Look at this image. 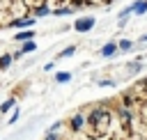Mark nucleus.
Returning a JSON list of instances; mask_svg holds the SVG:
<instances>
[{
  "label": "nucleus",
  "mask_w": 147,
  "mask_h": 140,
  "mask_svg": "<svg viewBox=\"0 0 147 140\" xmlns=\"http://www.w3.org/2000/svg\"><path fill=\"white\" fill-rule=\"evenodd\" d=\"M85 129H87V115H85V110H78L76 115L69 117V122H67V131H69V133L80 135Z\"/></svg>",
  "instance_id": "f257e3e1"
},
{
  "label": "nucleus",
  "mask_w": 147,
  "mask_h": 140,
  "mask_svg": "<svg viewBox=\"0 0 147 140\" xmlns=\"http://www.w3.org/2000/svg\"><path fill=\"white\" fill-rule=\"evenodd\" d=\"M74 28H76L78 32H87V30H92V28H94V18H80Z\"/></svg>",
  "instance_id": "f03ea898"
},
{
  "label": "nucleus",
  "mask_w": 147,
  "mask_h": 140,
  "mask_svg": "<svg viewBox=\"0 0 147 140\" xmlns=\"http://www.w3.org/2000/svg\"><path fill=\"white\" fill-rule=\"evenodd\" d=\"M34 23V18H30V16H23V18H16V21H11L9 25H14V28H25V30H30V25Z\"/></svg>",
  "instance_id": "7ed1b4c3"
},
{
  "label": "nucleus",
  "mask_w": 147,
  "mask_h": 140,
  "mask_svg": "<svg viewBox=\"0 0 147 140\" xmlns=\"http://www.w3.org/2000/svg\"><path fill=\"white\" fill-rule=\"evenodd\" d=\"M147 11V0H138V2H133V14L136 16H142Z\"/></svg>",
  "instance_id": "20e7f679"
},
{
  "label": "nucleus",
  "mask_w": 147,
  "mask_h": 140,
  "mask_svg": "<svg viewBox=\"0 0 147 140\" xmlns=\"http://www.w3.org/2000/svg\"><path fill=\"white\" fill-rule=\"evenodd\" d=\"M115 50H117V44L110 41V44H106V46L101 48V55H103V57H110V55H115Z\"/></svg>",
  "instance_id": "39448f33"
},
{
  "label": "nucleus",
  "mask_w": 147,
  "mask_h": 140,
  "mask_svg": "<svg viewBox=\"0 0 147 140\" xmlns=\"http://www.w3.org/2000/svg\"><path fill=\"white\" fill-rule=\"evenodd\" d=\"M14 106H16V99H14V96H9L7 101H2V103H0V112H7V110H9V108H14Z\"/></svg>",
  "instance_id": "423d86ee"
},
{
  "label": "nucleus",
  "mask_w": 147,
  "mask_h": 140,
  "mask_svg": "<svg viewBox=\"0 0 147 140\" xmlns=\"http://www.w3.org/2000/svg\"><path fill=\"white\" fill-rule=\"evenodd\" d=\"M55 80L57 83H67V80H71V73L69 71H57L55 73Z\"/></svg>",
  "instance_id": "0eeeda50"
},
{
  "label": "nucleus",
  "mask_w": 147,
  "mask_h": 140,
  "mask_svg": "<svg viewBox=\"0 0 147 140\" xmlns=\"http://www.w3.org/2000/svg\"><path fill=\"white\" fill-rule=\"evenodd\" d=\"M11 60H14V55H2V57H0V71H5V69L11 64Z\"/></svg>",
  "instance_id": "6e6552de"
},
{
  "label": "nucleus",
  "mask_w": 147,
  "mask_h": 140,
  "mask_svg": "<svg viewBox=\"0 0 147 140\" xmlns=\"http://www.w3.org/2000/svg\"><path fill=\"white\" fill-rule=\"evenodd\" d=\"M32 37H34V32H32V30H23V32H18V34H16V39H18V41H21V39H32Z\"/></svg>",
  "instance_id": "1a4fd4ad"
},
{
  "label": "nucleus",
  "mask_w": 147,
  "mask_h": 140,
  "mask_svg": "<svg viewBox=\"0 0 147 140\" xmlns=\"http://www.w3.org/2000/svg\"><path fill=\"white\" fill-rule=\"evenodd\" d=\"M46 14H51L48 7H37V9H34V16H46Z\"/></svg>",
  "instance_id": "9d476101"
},
{
  "label": "nucleus",
  "mask_w": 147,
  "mask_h": 140,
  "mask_svg": "<svg viewBox=\"0 0 147 140\" xmlns=\"http://www.w3.org/2000/svg\"><path fill=\"white\" fill-rule=\"evenodd\" d=\"M34 48H37V44H34V41H28V44H25V46H23L21 50H23V53H32Z\"/></svg>",
  "instance_id": "9b49d317"
},
{
  "label": "nucleus",
  "mask_w": 147,
  "mask_h": 140,
  "mask_svg": "<svg viewBox=\"0 0 147 140\" xmlns=\"http://www.w3.org/2000/svg\"><path fill=\"white\" fill-rule=\"evenodd\" d=\"M69 11H71V7H57L53 14H55V16H62V14H69Z\"/></svg>",
  "instance_id": "f8f14e48"
},
{
  "label": "nucleus",
  "mask_w": 147,
  "mask_h": 140,
  "mask_svg": "<svg viewBox=\"0 0 147 140\" xmlns=\"http://www.w3.org/2000/svg\"><path fill=\"white\" fill-rule=\"evenodd\" d=\"M119 50H131V41L129 39H122L119 41Z\"/></svg>",
  "instance_id": "ddd939ff"
},
{
  "label": "nucleus",
  "mask_w": 147,
  "mask_h": 140,
  "mask_svg": "<svg viewBox=\"0 0 147 140\" xmlns=\"http://www.w3.org/2000/svg\"><path fill=\"white\" fill-rule=\"evenodd\" d=\"M74 50H76V48H74V46H69V48H64V50H62V55H60V57H71V55H74Z\"/></svg>",
  "instance_id": "4468645a"
},
{
  "label": "nucleus",
  "mask_w": 147,
  "mask_h": 140,
  "mask_svg": "<svg viewBox=\"0 0 147 140\" xmlns=\"http://www.w3.org/2000/svg\"><path fill=\"white\" fill-rule=\"evenodd\" d=\"M129 71H131V73L140 71V62H133V64H129Z\"/></svg>",
  "instance_id": "2eb2a0df"
},
{
  "label": "nucleus",
  "mask_w": 147,
  "mask_h": 140,
  "mask_svg": "<svg viewBox=\"0 0 147 140\" xmlns=\"http://www.w3.org/2000/svg\"><path fill=\"white\" fill-rule=\"evenodd\" d=\"M18 115H21V112H18V110H14V115H11V117H9V124H14V122H16V119H18Z\"/></svg>",
  "instance_id": "dca6fc26"
},
{
  "label": "nucleus",
  "mask_w": 147,
  "mask_h": 140,
  "mask_svg": "<svg viewBox=\"0 0 147 140\" xmlns=\"http://www.w3.org/2000/svg\"><path fill=\"white\" fill-rule=\"evenodd\" d=\"M140 41H147V34H142V37H140Z\"/></svg>",
  "instance_id": "f3484780"
}]
</instances>
